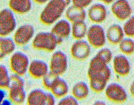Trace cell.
I'll use <instances>...</instances> for the list:
<instances>
[{"instance_id": "obj_23", "label": "cell", "mask_w": 134, "mask_h": 105, "mask_svg": "<svg viewBox=\"0 0 134 105\" xmlns=\"http://www.w3.org/2000/svg\"><path fill=\"white\" fill-rule=\"evenodd\" d=\"M46 93L43 90L35 89L31 91L27 97V105H44Z\"/></svg>"}, {"instance_id": "obj_14", "label": "cell", "mask_w": 134, "mask_h": 105, "mask_svg": "<svg viewBox=\"0 0 134 105\" xmlns=\"http://www.w3.org/2000/svg\"><path fill=\"white\" fill-rule=\"evenodd\" d=\"M113 65L115 72L121 77L127 76L130 73V63L125 56L120 54L115 56L113 60Z\"/></svg>"}, {"instance_id": "obj_4", "label": "cell", "mask_w": 134, "mask_h": 105, "mask_svg": "<svg viewBox=\"0 0 134 105\" xmlns=\"http://www.w3.org/2000/svg\"><path fill=\"white\" fill-rule=\"evenodd\" d=\"M27 56L22 52H17L12 54L10 59V69L14 74L22 77L26 74L29 66Z\"/></svg>"}, {"instance_id": "obj_25", "label": "cell", "mask_w": 134, "mask_h": 105, "mask_svg": "<svg viewBox=\"0 0 134 105\" xmlns=\"http://www.w3.org/2000/svg\"><path fill=\"white\" fill-rule=\"evenodd\" d=\"M88 28L85 21H79L72 24V35L75 40H82L87 35Z\"/></svg>"}, {"instance_id": "obj_36", "label": "cell", "mask_w": 134, "mask_h": 105, "mask_svg": "<svg viewBox=\"0 0 134 105\" xmlns=\"http://www.w3.org/2000/svg\"><path fill=\"white\" fill-rule=\"evenodd\" d=\"M35 2H36V3H38V4H44L45 3L47 2V1H37V0H36V1H34Z\"/></svg>"}, {"instance_id": "obj_2", "label": "cell", "mask_w": 134, "mask_h": 105, "mask_svg": "<svg viewBox=\"0 0 134 105\" xmlns=\"http://www.w3.org/2000/svg\"><path fill=\"white\" fill-rule=\"evenodd\" d=\"M63 41L51 32H41L37 34L34 38L32 47L36 50L53 52Z\"/></svg>"}, {"instance_id": "obj_6", "label": "cell", "mask_w": 134, "mask_h": 105, "mask_svg": "<svg viewBox=\"0 0 134 105\" xmlns=\"http://www.w3.org/2000/svg\"><path fill=\"white\" fill-rule=\"evenodd\" d=\"M87 37L88 44L94 48L103 47L106 44V37L103 28L97 24H94L88 29Z\"/></svg>"}, {"instance_id": "obj_7", "label": "cell", "mask_w": 134, "mask_h": 105, "mask_svg": "<svg viewBox=\"0 0 134 105\" xmlns=\"http://www.w3.org/2000/svg\"><path fill=\"white\" fill-rule=\"evenodd\" d=\"M68 68V59L62 51H57L52 56L49 65L50 72L58 77L63 75Z\"/></svg>"}, {"instance_id": "obj_10", "label": "cell", "mask_w": 134, "mask_h": 105, "mask_svg": "<svg viewBox=\"0 0 134 105\" xmlns=\"http://www.w3.org/2000/svg\"><path fill=\"white\" fill-rule=\"evenodd\" d=\"M35 33L34 28L30 24H24L16 30L14 35V41L18 46H24L32 39Z\"/></svg>"}, {"instance_id": "obj_3", "label": "cell", "mask_w": 134, "mask_h": 105, "mask_svg": "<svg viewBox=\"0 0 134 105\" xmlns=\"http://www.w3.org/2000/svg\"><path fill=\"white\" fill-rule=\"evenodd\" d=\"M16 21L14 13L9 8L0 11V37H7L14 32Z\"/></svg>"}, {"instance_id": "obj_29", "label": "cell", "mask_w": 134, "mask_h": 105, "mask_svg": "<svg viewBox=\"0 0 134 105\" xmlns=\"http://www.w3.org/2000/svg\"><path fill=\"white\" fill-rule=\"evenodd\" d=\"M59 77L57 76L52 72H49L46 74L43 79V85L45 89L50 91V89L53 86L54 83L55 82L56 79Z\"/></svg>"}, {"instance_id": "obj_1", "label": "cell", "mask_w": 134, "mask_h": 105, "mask_svg": "<svg viewBox=\"0 0 134 105\" xmlns=\"http://www.w3.org/2000/svg\"><path fill=\"white\" fill-rule=\"evenodd\" d=\"M70 2L68 0L49 1L40 15V21L45 26H51L60 18Z\"/></svg>"}, {"instance_id": "obj_19", "label": "cell", "mask_w": 134, "mask_h": 105, "mask_svg": "<svg viewBox=\"0 0 134 105\" xmlns=\"http://www.w3.org/2000/svg\"><path fill=\"white\" fill-rule=\"evenodd\" d=\"M86 15L85 9L73 5L69 7L65 12L66 18L72 24L79 21H85Z\"/></svg>"}, {"instance_id": "obj_28", "label": "cell", "mask_w": 134, "mask_h": 105, "mask_svg": "<svg viewBox=\"0 0 134 105\" xmlns=\"http://www.w3.org/2000/svg\"><path fill=\"white\" fill-rule=\"evenodd\" d=\"M122 29L124 35L129 37V38H133L134 37V18L133 16L126 20Z\"/></svg>"}, {"instance_id": "obj_20", "label": "cell", "mask_w": 134, "mask_h": 105, "mask_svg": "<svg viewBox=\"0 0 134 105\" xmlns=\"http://www.w3.org/2000/svg\"><path fill=\"white\" fill-rule=\"evenodd\" d=\"M8 98L15 105H22L26 99V92L23 87H11L8 89Z\"/></svg>"}, {"instance_id": "obj_32", "label": "cell", "mask_w": 134, "mask_h": 105, "mask_svg": "<svg viewBox=\"0 0 134 105\" xmlns=\"http://www.w3.org/2000/svg\"><path fill=\"white\" fill-rule=\"evenodd\" d=\"M57 105H79L78 101L73 96H65L61 98Z\"/></svg>"}, {"instance_id": "obj_9", "label": "cell", "mask_w": 134, "mask_h": 105, "mask_svg": "<svg viewBox=\"0 0 134 105\" xmlns=\"http://www.w3.org/2000/svg\"><path fill=\"white\" fill-rule=\"evenodd\" d=\"M111 11L115 18L121 21L127 20L132 14V7L126 0H118L114 2Z\"/></svg>"}, {"instance_id": "obj_35", "label": "cell", "mask_w": 134, "mask_h": 105, "mask_svg": "<svg viewBox=\"0 0 134 105\" xmlns=\"http://www.w3.org/2000/svg\"><path fill=\"white\" fill-rule=\"evenodd\" d=\"M93 105H106V104L102 101H97L93 104Z\"/></svg>"}, {"instance_id": "obj_5", "label": "cell", "mask_w": 134, "mask_h": 105, "mask_svg": "<svg viewBox=\"0 0 134 105\" xmlns=\"http://www.w3.org/2000/svg\"><path fill=\"white\" fill-rule=\"evenodd\" d=\"M94 75L102 76L108 82L110 81L111 75V70L107 64L97 56H96L91 59L88 70V78Z\"/></svg>"}, {"instance_id": "obj_8", "label": "cell", "mask_w": 134, "mask_h": 105, "mask_svg": "<svg viewBox=\"0 0 134 105\" xmlns=\"http://www.w3.org/2000/svg\"><path fill=\"white\" fill-rule=\"evenodd\" d=\"M106 98L111 102L117 104H122L127 101L128 96L124 88L119 84L113 83L105 89Z\"/></svg>"}, {"instance_id": "obj_17", "label": "cell", "mask_w": 134, "mask_h": 105, "mask_svg": "<svg viewBox=\"0 0 134 105\" xmlns=\"http://www.w3.org/2000/svg\"><path fill=\"white\" fill-rule=\"evenodd\" d=\"M51 32L58 38L63 40L68 37L71 33L70 25L67 20H61L54 25Z\"/></svg>"}, {"instance_id": "obj_30", "label": "cell", "mask_w": 134, "mask_h": 105, "mask_svg": "<svg viewBox=\"0 0 134 105\" xmlns=\"http://www.w3.org/2000/svg\"><path fill=\"white\" fill-rule=\"evenodd\" d=\"M96 56L101 58L107 64L110 63L113 59L112 53L108 48H103L100 50Z\"/></svg>"}, {"instance_id": "obj_34", "label": "cell", "mask_w": 134, "mask_h": 105, "mask_svg": "<svg viewBox=\"0 0 134 105\" xmlns=\"http://www.w3.org/2000/svg\"><path fill=\"white\" fill-rule=\"evenodd\" d=\"M44 105H55V100L51 93H46Z\"/></svg>"}, {"instance_id": "obj_31", "label": "cell", "mask_w": 134, "mask_h": 105, "mask_svg": "<svg viewBox=\"0 0 134 105\" xmlns=\"http://www.w3.org/2000/svg\"><path fill=\"white\" fill-rule=\"evenodd\" d=\"M25 83L22 77L20 76V75H16L15 74H12L10 75V83H9V87H8V90L11 87H24Z\"/></svg>"}, {"instance_id": "obj_24", "label": "cell", "mask_w": 134, "mask_h": 105, "mask_svg": "<svg viewBox=\"0 0 134 105\" xmlns=\"http://www.w3.org/2000/svg\"><path fill=\"white\" fill-rule=\"evenodd\" d=\"M89 79L91 89L95 93H100L105 90L108 81L104 77L100 75H94Z\"/></svg>"}, {"instance_id": "obj_27", "label": "cell", "mask_w": 134, "mask_h": 105, "mask_svg": "<svg viewBox=\"0 0 134 105\" xmlns=\"http://www.w3.org/2000/svg\"><path fill=\"white\" fill-rule=\"evenodd\" d=\"M10 75L6 67L0 65V89H8L9 87Z\"/></svg>"}, {"instance_id": "obj_22", "label": "cell", "mask_w": 134, "mask_h": 105, "mask_svg": "<svg viewBox=\"0 0 134 105\" xmlns=\"http://www.w3.org/2000/svg\"><path fill=\"white\" fill-rule=\"evenodd\" d=\"M72 93L73 97L77 101H82L88 97L90 93L89 87L85 82H78L73 87Z\"/></svg>"}, {"instance_id": "obj_13", "label": "cell", "mask_w": 134, "mask_h": 105, "mask_svg": "<svg viewBox=\"0 0 134 105\" xmlns=\"http://www.w3.org/2000/svg\"><path fill=\"white\" fill-rule=\"evenodd\" d=\"M29 73L30 76L35 79H43L49 72L48 65L43 60H33L29 64Z\"/></svg>"}, {"instance_id": "obj_15", "label": "cell", "mask_w": 134, "mask_h": 105, "mask_svg": "<svg viewBox=\"0 0 134 105\" xmlns=\"http://www.w3.org/2000/svg\"><path fill=\"white\" fill-rule=\"evenodd\" d=\"M122 27L118 24H114L107 29L106 37L108 43L113 45H119L124 39Z\"/></svg>"}, {"instance_id": "obj_33", "label": "cell", "mask_w": 134, "mask_h": 105, "mask_svg": "<svg viewBox=\"0 0 134 105\" xmlns=\"http://www.w3.org/2000/svg\"><path fill=\"white\" fill-rule=\"evenodd\" d=\"M92 1L91 0H73L72 1L73 5L82 9H85L88 7L92 3Z\"/></svg>"}, {"instance_id": "obj_37", "label": "cell", "mask_w": 134, "mask_h": 105, "mask_svg": "<svg viewBox=\"0 0 134 105\" xmlns=\"http://www.w3.org/2000/svg\"><path fill=\"white\" fill-rule=\"evenodd\" d=\"M102 2L106 4V5H107V4L109 5V4H111L112 2H114V1H102Z\"/></svg>"}, {"instance_id": "obj_18", "label": "cell", "mask_w": 134, "mask_h": 105, "mask_svg": "<svg viewBox=\"0 0 134 105\" xmlns=\"http://www.w3.org/2000/svg\"><path fill=\"white\" fill-rule=\"evenodd\" d=\"M49 91L55 98H62L68 94L69 87L65 81L59 77L56 79Z\"/></svg>"}, {"instance_id": "obj_12", "label": "cell", "mask_w": 134, "mask_h": 105, "mask_svg": "<svg viewBox=\"0 0 134 105\" xmlns=\"http://www.w3.org/2000/svg\"><path fill=\"white\" fill-rule=\"evenodd\" d=\"M88 16L91 22L98 25L103 23L107 19L106 8L102 4L95 3L88 11Z\"/></svg>"}, {"instance_id": "obj_11", "label": "cell", "mask_w": 134, "mask_h": 105, "mask_svg": "<svg viewBox=\"0 0 134 105\" xmlns=\"http://www.w3.org/2000/svg\"><path fill=\"white\" fill-rule=\"evenodd\" d=\"M91 48L90 44L84 40H78L72 45L70 54L75 60L82 62L90 56Z\"/></svg>"}, {"instance_id": "obj_21", "label": "cell", "mask_w": 134, "mask_h": 105, "mask_svg": "<svg viewBox=\"0 0 134 105\" xmlns=\"http://www.w3.org/2000/svg\"><path fill=\"white\" fill-rule=\"evenodd\" d=\"M15 45L13 39L7 37H0V60L13 53Z\"/></svg>"}, {"instance_id": "obj_16", "label": "cell", "mask_w": 134, "mask_h": 105, "mask_svg": "<svg viewBox=\"0 0 134 105\" xmlns=\"http://www.w3.org/2000/svg\"><path fill=\"white\" fill-rule=\"evenodd\" d=\"M8 7L13 13L25 15L31 10L32 3L30 0H11L8 2Z\"/></svg>"}, {"instance_id": "obj_26", "label": "cell", "mask_w": 134, "mask_h": 105, "mask_svg": "<svg viewBox=\"0 0 134 105\" xmlns=\"http://www.w3.org/2000/svg\"><path fill=\"white\" fill-rule=\"evenodd\" d=\"M119 49L125 55L131 56L134 52V41L131 38L124 39L119 44Z\"/></svg>"}]
</instances>
